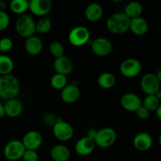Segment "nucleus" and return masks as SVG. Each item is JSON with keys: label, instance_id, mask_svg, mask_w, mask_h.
<instances>
[{"label": "nucleus", "instance_id": "nucleus-1", "mask_svg": "<svg viewBox=\"0 0 161 161\" xmlns=\"http://www.w3.org/2000/svg\"><path fill=\"white\" fill-rule=\"evenodd\" d=\"M20 90L18 79L12 74L0 76V98L8 101L16 98Z\"/></svg>", "mask_w": 161, "mask_h": 161}, {"label": "nucleus", "instance_id": "nucleus-2", "mask_svg": "<svg viewBox=\"0 0 161 161\" xmlns=\"http://www.w3.org/2000/svg\"><path fill=\"white\" fill-rule=\"evenodd\" d=\"M130 19L124 13H114L108 17L106 26L108 31L115 35H122L130 29Z\"/></svg>", "mask_w": 161, "mask_h": 161}, {"label": "nucleus", "instance_id": "nucleus-3", "mask_svg": "<svg viewBox=\"0 0 161 161\" xmlns=\"http://www.w3.org/2000/svg\"><path fill=\"white\" fill-rule=\"evenodd\" d=\"M36 23L34 19L28 14H22L19 16L15 23L16 31L23 38L31 37L34 36L36 31Z\"/></svg>", "mask_w": 161, "mask_h": 161}, {"label": "nucleus", "instance_id": "nucleus-4", "mask_svg": "<svg viewBox=\"0 0 161 161\" xmlns=\"http://www.w3.org/2000/svg\"><path fill=\"white\" fill-rule=\"evenodd\" d=\"M116 138L117 135L114 129L111 127H105L97 130L94 142L96 146L105 149L113 146L116 142Z\"/></svg>", "mask_w": 161, "mask_h": 161}, {"label": "nucleus", "instance_id": "nucleus-5", "mask_svg": "<svg viewBox=\"0 0 161 161\" xmlns=\"http://www.w3.org/2000/svg\"><path fill=\"white\" fill-rule=\"evenodd\" d=\"M25 150L26 149L22 142L14 139L6 143L3 153L7 160L18 161L23 157Z\"/></svg>", "mask_w": 161, "mask_h": 161}, {"label": "nucleus", "instance_id": "nucleus-6", "mask_svg": "<svg viewBox=\"0 0 161 161\" xmlns=\"http://www.w3.org/2000/svg\"><path fill=\"white\" fill-rule=\"evenodd\" d=\"M91 37L88 28L84 26H77L71 30L69 34V42L76 47H83L86 44Z\"/></svg>", "mask_w": 161, "mask_h": 161}, {"label": "nucleus", "instance_id": "nucleus-7", "mask_svg": "<svg viewBox=\"0 0 161 161\" xmlns=\"http://www.w3.org/2000/svg\"><path fill=\"white\" fill-rule=\"evenodd\" d=\"M53 134L55 138L61 142L69 141L74 135V129L70 124L59 119L53 126Z\"/></svg>", "mask_w": 161, "mask_h": 161}, {"label": "nucleus", "instance_id": "nucleus-8", "mask_svg": "<svg viewBox=\"0 0 161 161\" xmlns=\"http://www.w3.org/2000/svg\"><path fill=\"white\" fill-rule=\"evenodd\" d=\"M142 70V63L135 58L125 59L119 66V71L124 77L135 78L139 75Z\"/></svg>", "mask_w": 161, "mask_h": 161}, {"label": "nucleus", "instance_id": "nucleus-9", "mask_svg": "<svg viewBox=\"0 0 161 161\" xmlns=\"http://www.w3.org/2000/svg\"><path fill=\"white\" fill-rule=\"evenodd\" d=\"M141 89L146 95H155L160 89V83L154 73H146L140 81Z\"/></svg>", "mask_w": 161, "mask_h": 161}, {"label": "nucleus", "instance_id": "nucleus-10", "mask_svg": "<svg viewBox=\"0 0 161 161\" xmlns=\"http://www.w3.org/2000/svg\"><path fill=\"white\" fill-rule=\"evenodd\" d=\"M91 48V51L97 56L105 57L112 53L113 46L109 39L104 37H99L92 41Z\"/></svg>", "mask_w": 161, "mask_h": 161}, {"label": "nucleus", "instance_id": "nucleus-11", "mask_svg": "<svg viewBox=\"0 0 161 161\" xmlns=\"http://www.w3.org/2000/svg\"><path fill=\"white\" fill-rule=\"evenodd\" d=\"M42 136L37 130L28 131L22 138V143L26 150L36 151L42 144Z\"/></svg>", "mask_w": 161, "mask_h": 161}, {"label": "nucleus", "instance_id": "nucleus-12", "mask_svg": "<svg viewBox=\"0 0 161 161\" xmlns=\"http://www.w3.org/2000/svg\"><path fill=\"white\" fill-rule=\"evenodd\" d=\"M53 3L50 0H31L29 2V9L34 15L42 17L50 13Z\"/></svg>", "mask_w": 161, "mask_h": 161}, {"label": "nucleus", "instance_id": "nucleus-13", "mask_svg": "<svg viewBox=\"0 0 161 161\" xmlns=\"http://www.w3.org/2000/svg\"><path fill=\"white\" fill-rule=\"evenodd\" d=\"M121 106L129 112H136L142 105V101L135 93H127L120 99Z\"/></svg>", "mask_w": 161, "mask_h": 161}, {"label": "nucleus", "instance_id": "nucleus-14", "mask_svg": "<svg viewBox=\"0 0 161 161\" xmlns=\"http://www.w3.org/2000/svg\"><path fill=\"white\" fill-rule=\"evenodd\" d=\"M153 138L147 132H140L135 135L133 140L134 147L139 152H146L153 146Z\"/></svg>", "mask_w": 161, "mask_h": 161}, {"label": "nucleus", "instance_id": "nucleus-15", "mask_svg": "<svg viewBox=\"0 0 161 161\" xmlns=\"http://www.w3.org/2000/svg\"><path fill=\"white\" fill-rule=\"evenodd\" d=\"M53 69L56 73L68 75L73 71L74 64L72 60L65 56L55 58L53 61Z\"/></svg>", "mask_w": 161, "mask_h": 161}, {"label": "nucleus", "instance_id": "nucleus-16", "mask_svg": "<svg viewBox=\"0 0 161 161\" xmlns=\"http://www.w3.org/2000/svg\"><path fill=\"white\" fill-rule=\"evenodd\" d=\"M80 96V91L76 83H72L71 84L66 85L61 90V99H62L63 102L67 104L75 103L79 99Z\"/></svg>", "mask_w": 161, "mask_h": 161}, {"label": "nucleus", "instance_id": "nucleus-17", "mask_svg": "<svg viewBox=\"0 0 161 161\" xmlns=\"http://www.w3.org/2000/svg\"><path fill=\"white\" fill-rule=\"evenodd\" d=\"M96 147L94 140L87 137H83L77 141L75 146V150L80 156H87L94 152Z\"/></svg>", "mask_w": 161, "mask_h": 161}, {"label": "nucleus", "instance_id": "nucleus-18", "mask_svg": "<svg viewBox=\"0 0 161 161\" xmlns=\"http://www.w3.org/2000/svg\"><path fill=\"white\" fill-rule=\"evenodd\" d=\"M25 47V50L28 54L31 56H37L42 52L43 44L40 38L33 36L26 39Z\"/></svg>", "mask_w": 161, "mask_h": 161}, {"label": "nucleus", "instance_id": "nucleus-19", "mask_svg": "<svg viewBox=\"0 0 161 161\" xmlns=\"http://www.w3.org/2000/svg\"><path fill=\"white\" fill-rule=\"evenodd\" d=\"M4 108L6 116L11 118H15L20 116L23 112V104L16 97L6 101Z\"/></svg>", "mask_w": 161, "mask_h": 161}, {"label": "nucleus", "instance_id": "nucleus-20", "mask_svg": "<svg viewBox=\"0 0 161 161\" xmlns=\"http://www.w3.org/2000/svg\"><path fill=\"white\" fill-rule=\"evenodd\" d=\"M149 29V24L147 20L142 17H137L130 20V29L133 34L141 36L146 34Z\"/></svg>", "mask_w": 161, "mask_h": 161}, {"label": "nucleus", "instance_id": "nucleus-21", "mask_svg": "<svg viewBox=\"0 0 161 161\" xmlns=\"http://www.w3.org/2000/svg\"><path fill=\"white\" fill-rule=\"evenodd\" d=\"M103 16V8L99 3H92L86 6L85 9V17L89 21L97 22Z\"/></svg>", "mask_w": 161, "mask_h": 161}, {"label": "nucleus", "instance_id": "nucleus-22", "mask_svg": "<svg viewBox=\"0 0 161 161\" xmlns=\"http://www.w3.org/2000/svg\"><path fill=\"white\" fill-rule=\"evenodd\" d=\"M50 157L53 161H68L71 153L69 148L64 145H57L50 150Z\"/></svg>", "mask_w": 161, "mask_h": 161}, {"label": "nucleus", "instance_id": "nucleus-23", "mask_svg": "<svg viewBox=\"0 0 161 161\" xmlns=\"http://www.w3.org/2000/svg\"><path fill=\"white\" fill-rule=\"evenodd\" d=\"M143 12V6L140 3L136 1L130 2L126 6L124 14L131 20L141 17Z\"/></svg>", "mask_w": 161, "mask_h": 161}, {"label": "nucleus", "instance_id": "nucleus-24", "mask_svg": "<svg viewBox=\"0 0 161 161\" xmlns=\"http://www.w3.org/2000/svg\"><path fill=\"white\" fill-rule=\"evenodd\" d=\"M116 83V77L110 72H103L97 78V83L102 89H111L115 86Z\"/></svg>", "mask_w": 161, "mask_h": 161}, {"label": "nucleus", "instance_id": "nucleus-25", "mask_svg": "<svg viewBox=\"0 0 161 161\" xmlns=\"http://www.w3.org/2000/svg\"><path fill=\"white\" fill-rule=\"evenodd\" d=\"M14 68V61L9 56L0 54V75H5L11 74Z\"/></svg>", "mask_w": 161, "mask_h": 161}, {"label": "nucleus", "instance_id": "nucleus-26", "mask_svg": "<svg viewBox=\"0 0 161 161\" xmlns=\"http://www.w3.org/2000/svg\"><path fill=\"white\" fill-rule=\"evenodd\" d=\"M9 9L14 14L22 15L29 9V2L27 0H14L9 3Z\"/></svg>", "mask_w": 161, "mask_h": 161}, {"label": "nucleus", "instance_id": "nucleus-27", "mask_svg": "<svg viewBox=\"0 0 161 161\" xmlns=\"http://www.w3.org/2000/svg\"><path fill=\"white\" fill-rule=\"evenodd\" d=\"M52 22L47 17H42L36 23V31L39 34H47L51 30Z\"/></svg>", "mask_w": 161, "mask_h": 161}, {"label": "nucleus", "instance_id": "nucleus-28", "mask_svg": "<svg viewBox=\"0 0 161 161\" xmlns=\"http://www.w3.org/2000/svg\"><path fill=\"white\" fill-rule=\"evenodd\" d=\"M50 84L53 89L61 91L67 85V77L61 74L55 73L51 77Z\"/></svg>", "mask_w": 161, "mask_h": 161}, {"label": "nucleus", "instance_id": "nucleus-29", "mask_svg": "<svg viewBox=\"0 0 161 161\" xmlns=\"http://www.w3.org/2000/svg\"><path fill=\"white\" fill-rule=\"evenodd\" d=\"M160 105V101L155 95H146L142 102L143 106L147 108L149 112L156 111Z\"/></svg>", "mask_w": 161, "mask_h": 161}, {"label": "nucleus", "instance_id": "nucleus-30", "mask_svg": "<svg viewBox=\"0 0 161 161\" xmlns=\"http://www.w3.org/2000/svg\"><path fill=\"white\" fill-rule=\"evenodd\" d=\"M50 52L55 58L64 56V48L63 44L59 41H53L50 44Z\"/></svg>", "mask_w": 161, "mask_h": 161}, {"label": "nucleus", "instance_id": "nucleus-31", "mask_svg": "<svg viewBox=\"0 0 161 161\" xmlns=\"http://www.w3.org/2000/svg\"><path fill=\"white\" fill-rule=\"evenodd\" d=\"M13 48V41L8 37H4L0 39V51L7 53Z\"/></svg>", "mask_w": 161, "mask_h": 161}, {"label": "nucleus", "instance_id": "nucleus-32", "mask_svg": "<svg viewBox=\"0 0 161 161\" xmlns=\"http://www.w3.org/2000/svg\"><path fill=\"white\" fill-rule=\"evenodd\" d=\"M9 16L5 11L0 12V31L6 29L9 25Z\"/></svg>", "mask_w": 161, "mask_h": 161}, {"label": "nucleus", "instance_id": "nucleus-33", "mask_svg": "<svg viewBox=\"0 0 161 161\" xmlns=\"http://www.w3.org/2000/svg\"><path fill=\"white\" fill-rule=\"evenodd\" d=\"M22 159L24 161H38L39 155L35 150H25Z\"/></svg>", "mask_w": 161, "mask_h": 161}, {"label": "nucleus", "instance_id": "nucleus-34", "mask_svg": "<svg viewBox=\"0 0 161 161\" xmlns=\"http://www.w3.org/2000/svg\"><path fill=\"white\" fill-rule=\"evenodd\" d=\"M135 113H136L137 116H138L139 119H143V120L147 119L150 116V112H149L147 108H145L143 105H142V106L140 107V108H138Z\"/></svg>", "mask_w": 161, "mask_h": 161}, {"label": "nucleus", "instance_id": "nucleus-35", "mask_svg": "<svg viewBox=\"0 0 161 161\" xmlns=\"http://www.w3.org/2000/svg\"><path fill=\"white\" fill-rule=\"evenodd\" d=\"M97 130H95V129H90L87 131V135H86V137L91 138V139L94 140L96 138V135H97Z\"/></svg>", "mask_w": 161, "mask_h": 161}, {"label": "nucleus", "instance_id": "nucleus-36", "mask_svg": "<svg viewBox=\"0 0 161 161\" xmlns=\"http://www.w3.org/2000/svg\"><path fill=\"white\" fill-rule=\"evenodd\" d=\"M6 115V112H5V108H4V105L0 103V119L3 118V116Z\"/></svg>", "mask_w": 161, "mask_h": 161}, {"label": "nucleus", "instance_id": "nucleus-37", "mask_svg": "<svg viewBox=\"0 0 161 161\" xmlns=\"http://www.w3.org/2000/svg\"><path fill=\"white\" fill-rule=\"evenodd\" d=\"M6 8V3L5 1L3 0H0V12H3L5 11Z\"/></svg>", "mask_w": 161, "mask_h": 161}, {"label": "nucleus", "instance_id": "nucleus-38", "mask_svg": "<svg viewBox=\"0 0 161 161\" xmlns=\"http://www.w3.org/2000/svg\"><path fill=\"white\" fill-rule=\"evenodd\" d=\"M156 115H157V118L161 121V105H159V107L156 110Z\"/></svg>", "mask_w": 161, "mask_h": 161}, {"label": "nucleus", "instance_id": "nucleus-39", "mask_svg": "<svg viewBox=\"0 0 161 161\" xmlns=\"http://www.w3.org/2000/svg\"><path fill=\"white\" fill-rule=\"evenodd\" d=\"M156 76H157V80H159V82H160V83L161 84V69H159L158 71L157 72V73L155 74Z\"/></svg>", "mask_w": 161, "mask_h": 161}, {"label": "nucleus", "instance_id": "nucleus-40", "mask_svg": "<svg viewBox=\"0 0 161 161\" xmlns=\"http://www.w3.org/2000/svg\"><path fill=\"white\" fill-rule=\"evenodd\" d=\"M155 96L157 97V99H158V100L160 102L161 101V89L159 90V91L156 93Z\"/></svg>", "mask_w": 161, "mask_h": 161}, {"label": "nucleus", "instance_id": "nucleus-41", "mask_svg": "<svg viewBox=\"0 0 161 161\" xmlns=\"http://www.w3.org/2000/svg\"><path fill=\"white\" fill-rule=\"evenodd\" d=\"M158 142H159V144H160V146H161V134L160 135V136H159V138H158Z\"/></svg>", "mask_w": 161, "mask_h": 161}, {"label": "nucleus", "instance_id": "nucleus-42", "mask_svg": "<svg viewBox=\"0 0 161 161\" xmlns=\"http://www.w3.org/2000/svg\"><path fill=\"white\" fill-rule=\"evenodd\" d=\"M6 161H15V160H6Z\"/></svg>", "mask_w": 161, "mask_h": 161}, {"label": "nucleus", "instance_id": "nucleus-43", "mask_svg": "<svg viewBox=\"0 0 161 161\" xmlns=\"http://www.w3.org/2000/svg\"><path fill=\"white\" fill-rule=\"evenodd\" d=\"M0 54H1V51H0Z\"/></svg>", "mask_w": 161, "mask_h": 161}, {"label": "nucleus", "instance_id": "nucleus-44", "mask_svg": "<svg viewBox=\"0 0 161 161\" xmlns=\"http://www.w3.org/2000/svg\"><path fill=\"white\" fill-rule=\"evenodd\" d=\"M0 99H1V98H0Z\"/></svg>", "mask_w": 161, "mask_h": 161}]
</instances>
